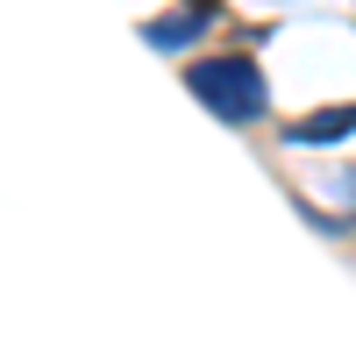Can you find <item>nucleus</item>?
I'll use <instances>...</instances> for the list:
<instances>
[{
	"label": "nucleus",
	"instance_id": "nucleus-1",
	"mask_svg": "<svg viewBox=\"0 0 356 356\" xmlns=\"http://www.w3.org/2000/svg\"><path fill=\"white\" fill-rule=\"evenodd\" d=\"M186 86H193V100H207L221 114V122L235 129H250L264 107H271V86H264V65L250 50H214V57H193L186 65Z\"/></svg>",
	"mask_w": 356,
	"mask_h": 356
},
{
	"label": "nucleus",
	"instance_id": "nucleus-3",
	"mask_svg": "<svg viewBox=\"0 0 356 356\" xmlns=\"http://www.w3.org/2000/svg\"><path fill=\"white\" fill-rule=\"evenodd\" d=\"M356 136V100L349 107H328V114H300V122H285V143H342Z\"/></svg>",
	"mask_w": 356,
	"mask_h": 356
},
{
	"label": "nucleus",
	"instance_id": "nucleus-2",
	"mask_svg": "<svg viewBox=\"0 0 356 356\" xmlns=\"http://www.w3.org/2000/svg\"><path fill=\"white\" fill-rule=\"evenodd\" d=\"M207 22H214V0H193L186 15H164V22H143V43H150V50H186V43L200 36V29H207Z\"/></svg>",
	"mask_w": 356,
	"mask_h": 356
}]
</instances>
